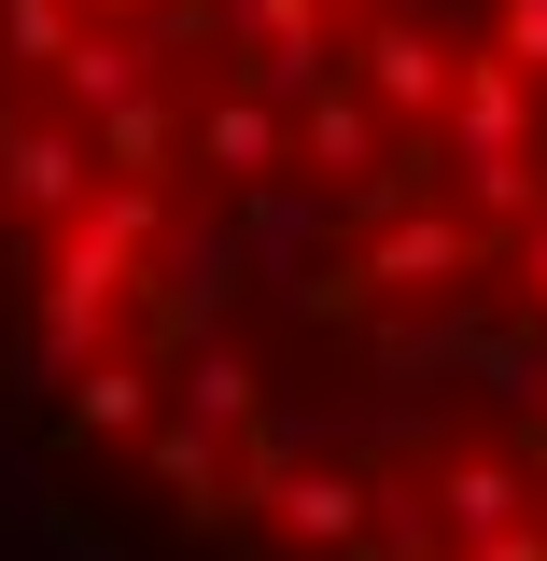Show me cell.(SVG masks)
<instances>
[{
  "instance_id": "1",
  "label": "cell",
  "mask_w": 547,
  "mask_h": 561,
  "mask_svg": "<svg viewBox=\"0 0 547 561\" xmlns=\"http://www.w3.org/2000/svg\"><path fill=\"white\" fill-rule=\"evenodd\" d=\"M0 449L127 561H547V0H0Z\"/></svg>"
}]
</instances>
